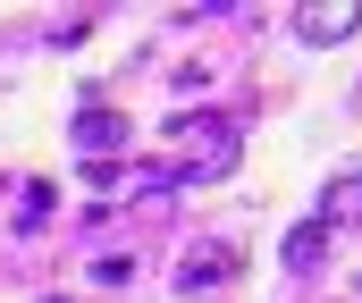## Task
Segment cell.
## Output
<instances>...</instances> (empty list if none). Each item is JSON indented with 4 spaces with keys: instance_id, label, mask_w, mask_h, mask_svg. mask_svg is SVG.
Wrapping results in <instances>:
<instances>
[{
    "instance_id": "6da1fadb",
    "label": "cell",
    "mask_w": 362,
    "mask_h": 303,
    "mask_svg": "<svg viewBox=\"0 0 362 303\" xmlns=\"http://www.w3.org/2000/svg\"><path fill=\"white\" fill-rule=\"evenodd\" d=\"M177 143H185V160H177V177H219L228 169V152H236V126H219V118H185L177 126Z\"/></svg>"
},
{
    "instance_id": "7a4b0ae2",
    "label": "cell",
    "mask_w": 362,
    "mask_h": 303,
    "mask_svg": "<svg viewBox=\"0 0 362 303\" xmlns=\"http://www.w3.org/2000/svg\"><path fill=\"white\" fill-rule=\"evenodd\" d=\"M354 25H362V8H354V0H303V8H295V42H312V51L346 42Z\"/></svg>"
},
{
    "instance_id": "3957f363",
    "label": "cell",
    "mask_w": 362,
    "mask_h": 303,
    "mask_svg": "<svg viewBox=\"0 0 362 303\" xmlns=\"http://www.w3.org/2000/svg\"><path fill=\"white\" fill-rule=\"evenodd\" d=\"M320 227H329V236H337V227H362V169L329 177V194H320Z\"/></svg>"
},
{
    "instance_id": "277c9868",
    "label": "cell",
    "mask_w": 362,
    "mask_h": 303,
    "mask_svg": "<svg viewBox=\"0 0 362 303\" xmlns=\"http://www.w3.org/2000/svg\"><path fill=\"white\" fill-rule=\"evenodd\" d=\"M68 143H76V152H110V143H127V118H110V109H85V118L68 126Z\"/></svg>"
},
{
    "instance_id": "5b68a950",
    "label": "cell",
    "mask_w": 362,
    "mask_h": 303,
    "mask_svg": "<svg viewBox=\"0 0 362 303\" xmlns=\"http://www.w3.org/2000/svg\"><path fill=\"white\" fill-rule=\"evenodd\" d=\"M320 253H329V227H320V219H303V227L286 236V270H295V278H312V270H320Z\"/></svg>"
},
{
    "instance_id": "8992f818",
    "label": "cell",
    "mask_w": 362,
    "mask_h": 303,
    "mask_svg": "<svg viewBox=\"0 0 362 303\" xmlns=\"http://www.w3.org/2000/svg\"><path fill=\"white\" fill-rule=\"evenodd\" d=\"M219 278H228V253H185L177 261V295H211Z\"/></svg>"
},
{
    "instance_id": "52a82bcc",
    "label": "cell",
    "mask_w": 362,
    "mask_h": 303,
    "mask_svg": "<svg viewBox=\"0 0 362 303\" xmlns=\"http://www.w3.org/2000/svg\"><path fill=\"white\" fill-rule=\"evenodd\" d=\"M354 109H362V93H354Z\"/></svg>"
}]
</instances>
